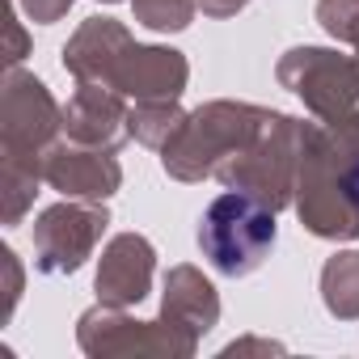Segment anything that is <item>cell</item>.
I'll use <instances>...</instances> for the list:
<instances>
[{
	"instance_id": "1",
	"label": "cell",
	"mask_w": 359,
	"mask_h": 359,
	"mask_svg": "<svg viewBox=\"0 0 359 359\" xmlns=\"http://www.w3.org/2000/svg\"><path fill=\"white\" fill-rule=\"evenodd\" d=\"M296 212L300 220L330 241L359 237V187L351 177V165L334 140L330 127H309L300 135V161H296Z\"/></svg>"
},
{
	"instance_id": "2",
	"label": "cell",
	"mask_w": 359,
	"mask_h": 359,
	"mask_svg": "<svg viewBox=\"0 0 359 359\" xmlns=\"http://www.w3.org/2000/svg\"><path fill=\"white\" fill-rule=\"evenodd\" d=\"M279 114L245 102H212L195 114H187L173 127V135L161 144L165 173H173L177 182H199V177L216 173L229 156L250 148Z\"/></svg>"
},
{
	"instance_id": "3",
	"label": "cell",
	"mask_w": 359,
	"mask_h": 359,
	"mask_svg": "<svg viewBox=\"0 0 359 359\" xmlns=\"http://www.w3.org/2000/svg\"><path fill=\"white\" fill-rule=\"evenodd\" d=\"M199 245L216 271L250 275L262 266V258L275 245V208H266L254 195L229 191L208 208L199 224Z\"/></svg>"
},
{
	"instance_id": "4",
	"label": "cell",
	"mask_w": 359,
	"mask_h": 359,
	"mask_svg": "<svg viewBox=\"0 0 359 359\" xmlns=\"http://www.w3.org/2000/svg\"><path fill=\"white\" fill-rule=\"evenodd\" d=\"M300 135L304 123L296 118H275L250 148H241L237 156H229L216 177L224 187L262 199L266 208H283L296 191V161H300Z\"/></svg>"
},
{
	"instance_id": "5",
	"label": "cell",
	"mask_w": 359,
	"mask_h": 359,
	"mask_svg": "<svg viewBox=\"0 0 359 359\" xmlns=\"http://www.w3.org/2000/svg\"><path fill=\"white\" fill-rule=\"evenodd\" d=\"M279 81L292 93H300L304 106L325 123H342L355 114V97H359V64L355 60H342L321 47H296L279 60Z\"/></svg>"
},
{
	"instance_id": "6",
	"label": "cell",
	"mask_w": 359,
	"mask_h": 359,
	"mask_svg": "<svg viewBox=\"0 0 359 359\" xmlns=\"http://www.w3.org/2000/svg\"><path fill=\"white\" fill-rule=\"evenodd\" d=\"M60 127L64 110L51 102L47 85L13 68L5 81V127H0L5 131V165H26L43 173L47 144Z\"/></svg>"
},
{
	"instance_id": "7",
	"label": "cell",
	"mask_w": 359,
	"mask_h": 359,
	"mask_svg": "<svg viewBox=\"0 0 359 359\" xmlns=\"http://www.w3.org/2000/svg\"><path fill=\"white\" fill-rule=\"evenodd\" d=\"M102 233H106V208H97V203L68 199V203L43 212L39 224H34L39 266H43L47 275H68V271H76V266L93 254V245H97Z\"/></svg>"
},
{
	"instance_id": "8",
	"label": "cell",
	"mask_w": 359,
	"mask_h": 359,
	"mask_svg": "<svg viewBox=\"0 0 359 359\" xmlns=\"http://www.w3.org/2000/svg\"><path fill=\"white\" fill-rule=\"evenodd\" d=\"M114 93H131L135 102H177L187 89V60L169 47H127L110 72Z\"/></svg>"
},
{
	"instance_id": "9",
	"label": "cell",
	"mask_w": 359,
	"mask_h": 359,
	"mask_svg": "<svg viewBox=\"0 0 359 359\" xmlns=\"http://www.w3.org/2000/svg\"><path fill=\"white\" fill-rule=\"evenodd\" d=\"M43 177L68 199H106L118 191L123 169L110 148L93 144H72V148H51L43 161Z\"/></svg>"
},
{
	"instance_id": "10",
	"label": "cell",
	"mask_w": 359,
	"mask_h": 359,
	"mask_svg": "<svg viewBox=\"0 0 359 359\" xmlns=\"http://www.w3.org/2000/svg\"><path fill=\"white\" fill-rule=\"evenodd\" d=\"M152 245L135 233H123L106 245L102 254V271H97V296L110 309L135 304L148 296V279H152Z\"/></svg>"
},
{
	"instance_id": "11",
	"label": "cell",
	"mask_w": 359,
	"mask_h": 359,
	"mask_svg": "<svg viewBox=\"0 0 359 359\" xmlns=\"http://www.w3.org/2000/svg\"><path fill=\"white\" fill-rule=\"evenodd\" d=\"M131 47V34L110 22V18H93L85 22L72 43L64 47V68L81 81V85H110V72L118 64V55Z\"/></svg>"
},
{
	"instance_id": "12",
	"label": "cell",
	"mask_w": 359,
	"mask_h": 359,
	"mask_svg": "<svg viewBox=\"0 0 359 359\" xmlns=\"http://www.w3.org/2000/svg\"><path fill=\"white\" fill-rule=\"evenodd\" d=\"M216 313H220L216 292H212V283H208L199 271L177 266V271L169 275V292H165V317H161V325H165L169 334H182V338H177V346H182V351H191L187 342H195L199 330H212Z\"/></svg>"
},
{
	"instance_id": "13",
	"label": "cell",
	"mask_w": 359,
	"mask_h": 359,
	"mask_svg": "<svg viewBox=\"0 0 359 359\" xmlns=\"http://www.w3.org/2000/svg\"><path fill=\"white\" fill-rule=\"evenodd\" d=\"M123 123H127V110H123L118 93L106 85H81L72 93V102L64 106V131L76 144L114 148V140L123 135Z\"/></svg>"
},
{
	"instance_id": "14",
	"label": "cell",
	"mask_w": 359,
	"mask_h": 359,
	"mask_svg": "<svg viewBox=\"0 0 359 359\" xmlns=\"http://www.w3.org/2000/svg\"><path fill=\"white\" fill-rule=\"evenodd\" d=\"M325 304L338 317H359V254H334L321 271Z\"/></svg>"
},
{
	"instance_id": "15",
	"label": "cell",
	"mask_w": 359,
	"mask_h": 359,
	"mask_svg": "<svg viewBox=\"0 0 359 359\" xmlns=\"http://www.w3.org/2000/svg\"><path fill=\"white\" fill-rule=\"evenodd\" d=\"M177 123H182V114H177L173 102H135V110H127V131L156 148L173 135Z\"/></svg>"
},
{
	"instance_id": "16",
	"label": "cell",
	"mask_w": 359,
	"mask_h": 359,
	"mask_svg": "<svg viewBox=\"0 0 359 359\" xmlns=\"http://www.w3.org/2000/svg\"><path fill=\"white\" fill-rule=\"evenodd\" d=\"M199 0H135V18L152 30H182L191 26Z\"/></svg>"
},
{
	"instance_id": "17",
	"label": "cell",
	"mask_w": 359,
	"mask_h": 359,
	"mask_svg": "<svg viewBox=\"0 0 359 359\" xmlns=\"http://www.w3.org/2000/svg\"><path fill=\"white\" fill-rule=\"evenodd\" d=\"M321 26L342 39V43H359V0H321L317 5Z\"/></svg>"
},
{
	"instance_id": "18",
	"label": "cell",
	"mask_w": 359,
	"mask_h": 359,
	"mask_svg": "<svg viewBox=\"0 0 359 359\" xmlns=\"http://www.w3.org/2000/svg\"><path fill=\"white\" fill-rule=\"evenodd\" d=\"M22 5H26V13H30L34 22H55V18L68 13L72 0H22Z\"/></svg>"
},
{
	"instance_id": "19",
	"label": "cell",
	"mask_w": 359,
	"mask_h": 359,
	"mask_svg": "<svg viewBox=\"0 0 359 359\" xmlns=\"http://www.w3.org/2000/svg\"><path fill=\"white\" fill-rule=\"evenodd\" d=\"M355 64H359V60H355Z\"/></svg>"
}]
</instances>
